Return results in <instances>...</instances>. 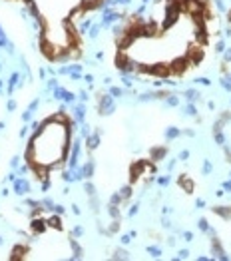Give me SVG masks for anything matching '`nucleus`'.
<instances>
[{
  "label": "nucleus",
  "mask_w": 231,
  "mask_h": 261,
  "mask_svg": "<svg viewBox=\"0 0 231 261\" xmlns=\"http://www.w3.org/2000/svg\"><path fill=\"white\" fill-rule=\"evenodd\" d=\"M100 112L102 114H110L112 112V96H102L100 98Z\"/></svg>",
  "instance_id": "nucleus-1"
},
{
  "label": "nucleus",
  "mask_w": 231,
  "mask_h": 261,
  "mask_svg": "<svg viewBox=\"0 0 231 261\" xmlns=\"http://www.w3.org/2000/svg\"><path fill=\"white\" fill-rule=\"evenodd\" d=\"M14 187H16L18 193H28V190H30V185H28V181H26V180H18Z\"/></svg>",
  "instance_id": "nucleus-2"
},
{
  "label": "nucleus",
  "mask_w": 231,
  "mask_h": 261,
  "mask_svg": "<svg viewBox=\"0 0 231 261\" xmlns=\"http://www.w3.org/2000/svg\"><path fill=\"white\" fill-rule=\"evenodd\" d=\"M165 156V147H158V150H154V160H158V157Z\"/></svg>",
  "instance_id": "nucleus-3"
},
{
  "label": "nucleus",
  "mask_w": 231,
  "mask_h": 261,
  "mask_svg": "<svg viewBox=\"0 0 231 261\" xmlns=\"http://www.w3.org/2000/svg\"><path fill=\"white\" fill-rule=\"evenodd\" d=\"M42 223H44V221H40V219H38V221H34V223H32V227L36 229V231H42V229H44Z\"/></svg>",
  "instance_id": "nucleus-4"
},
{
  "label": "nucleus",
  "mask_w": 231,
  "mask_h": 261,
  "mask_svg": "<svg viewBox=\"0 0 231 261\" xmlns=\"http://www.w3.org/2000/svg\"><path fill=\"white\" fill-rule=\"evenodd\" d=\"M148 253H151L154 257H159V253H161V251H159L158 247H148Z\"/></svg>",
  "instance_id": "nucleus-5"
},
{
  "label": "nucleus",
  "mask_w": 231,
  "mask_h": 261,
  "mask_svg": "<svg viewBox=\"0 0 231 261\" xmlns=\"http://www.w3.org/2000/svg\"><path fill=\"white\" fill-rule=\"evenodd\" d=\"M179 134V130H168V138H175Z\"/></svg>",
  "instance_id": "nucleus-6"
},
{
  "label": "nucleus",
  "mask_w": 231,
  "mask_h": 261,
  "mask_svg": "<svg viewBox=\"0 0 231 261\" xmlns=\"http://www.w3.org/2000/svg\"><path fill=\"white\" fill-rule=\"evenodd\" d=\"M199 227H201L203 231H209V227H207V221H205V219H201V221H199Z\"/></svg>",
  "instance_id": "nucleus-7"
},
{
  "label": "nucleus",
  "mask_w": 231,
  "mask_h": 261,
  "mask_svg": "<svg viewBox=\"0 0 231 261\" xmlns=\"http://www.w3.org/2000/svg\"><path fill=\"white\" fill-rule=\"evenodd\" d=\"M114 257H118V259H124V257H125V251H118Z\"/></svg>",
  "instance_id": "nucleus-8"
},
{
  "label": "nucleus",
  "mask_w": 231,
  "mask_h": 261,
  "mask_svg": "<svg viewBox=\"0 0 231 261\" xmlns=\"http://www.w3.org/2000/svg\"><path fill=\"white\" fill-rule=\"evenodd\" d=\"M168 104H171V106H175V104H177V98H169V100H168Z\"/></svg>",
  "instance_id": "nucleus-9"
},
{
  "label": "nucleus",
  "mask_w": 231,
  "mask_h": 261,
  "mask_svg": "<svg viewBox=\"0 0 231 261\" xmlns=\"http://www.w3.org/2000/svg\"><path fill=\"white\" fill-rule=\"evenodd\" d=\"M187 114H195V108H193V106H187Z\"/></svg>",
  "instance_id": "nucleus-10"
},
{
  "label": "nucleus",
  "mask_w": 231,
  "mask_h": 261,
  "mask_svg": "<svg viewBox=\"0 0 231 261\" xmlns=\"http://www.w3.org/2000/svg\"><path fill=\"white\" fill-rule=\"evenodd\" d=\"M225 60H231V50H227V54H225Z\"/></svg>",
  "instance_id": "nucleus-11"
}]
</instances>
